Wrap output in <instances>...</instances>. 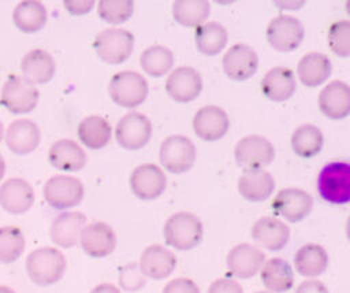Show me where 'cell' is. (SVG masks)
<instances>
[{"label": "cell", "mask_w": 350, "mask_h": 293, "mask_svg": "<svg viewBox=\"0 0 350 293\" xmlns=\"http://www.w3.org/2000/svg\"><path fill=\"white\" fill-rule=\"evenodd\" d=\"M221 62L226 75L232 81H246L252 78L258 67L256 51L246 44L232 45L226 51Z\"/></svg>", "instance_id": "cell-16"}, {"label": "cell", "mask_w": 350, "mask_h": 293, "mask_svg": "<svg viewBox=\"0 0 350 293\" xmlns=\"http://www.w3.org/2000/svg\"><path fill=\"white\" fill-rule=\"evenodd\" d=\"M291 148L299 157H313L320 153L323 148V133L321 130L310 123L301 125L291 134Z\"/></svg>", "instance_id": "cell-35"}, {"label": "cell", "mask_w": 350, "mask_h": 293, "mask_svg": "<svg viewBox=\"0 0 350 293\" xmlns=\"http://www.w3.org/2000/svg\"><path fill=\"white\" fill-rule=\"evenodd\" d=\"M48 19L46 8L41 1H21L12 11V22L23 33L31 34L41 30Z\"/></svg>", "instance_id": "cell-32"}, {"label": "cell", "mask_w": 350, "mask_h": 293, "mask_svg": "<svg viewBox=\"0 0 350 293\" xmlns=\"http://www.w3.org/2000/svg\"><path fill=\"white\" fill-rule=\"evenodd\" d=\"M264 262L265 255L262 251L247 242H242L231 248L226 259L230 272L241 279L254 277L261 270Z\"/></svg>", "instance_id": "cell-18"}, {"label": "cell", "mask_w": 350, "mask_h": 293, "mask_svg": "<svg viewBox=\"0 0 350 293\" xmlns=\"http://www.w3.org/2000/svg\"><path fill=\"white\" fill-rule=\"evenodd\" d=\"M254 293H271V292H268V290H260V292H254Z\"/></svg>", "instance_id": "cell-50"}, {"label": "cell", "mask_w": 350, "mask_h": 293, "mask_svg": "<svg viewBox=\"0 0 350 293\" xmlns=\"http://www.w3.org/2000/svg\"><path fill=\"white\" fill-rule=\"evenodd\" d=\"M48 160L51 166L60 171H79L86 166L88 157L85 151L74 141L62 138L55 141L48 151Z\"/></svg>", "instance_id": "cell-27"}, {"label": "cell", "mask_w": 350, "mask_h": 293, "mask_svg": "<svg viewBox=\"0 0 350 293\" xmlns=\"http://www.w3.org/2000/svg\"><path fill=\"white\" fill-rule=\"evenodd\" d=\"M163 235L168 246L178 251H190L202 241V222L191 212H176L165 220Z\"/></svg>", "instance_id": "cell-2"}, {"label": "cell", "mask_w": 350, "mask_h": 293, "mask_svg": "<svg viewBox=\"0 0 350 293\" xmlns=\"http://www.w3.org/2000/svg\"><path fill=\"white\" fill-rule=\"evenodd\" d=\"M38 96L40 93L34 85L21 75L11 74L1 88L0 103L10 112L22 115L29 114L36 108Z\"/></svg>", "instance_id": "cell-7"}, {"label": "cell", "mask_w": 350, "mask_h": 293, "mask_svg": "<svg viewBox=\"0 0 350 293\" xmlns=\"http://www.w3.org/2000/svg\"><path fill=\"white\" fill-rule=\"evenodd\" d=\"M134 11V1L131 0H101L98 1V16L109 25H120L129 21Z\"/></svg>", "instance_id": "cell-39"}, {"label": "cell", "mask_w": 350, "mask_h": 293, "mask_svg": "<svg viewBox=\"0 0 350 293\" xmlns=\"http://www.w3.org/2000/svg\"><path fill=\"white\" fill-rule=\"evenodd\" d=\"M227 38L226 27L215 21L205 22L194 30L196 47L205 56H215L221 52L227 44Z\"/></svg>", "instance_id": "cell-33"}, {"label": "cell", "mask_w": 350, "mask_h": 293, "mask_svg": "<svg viewBox=\"0 0 350 293\" xmlns=\"http://www.w3.org/2000/svg\"><path fill=\"white\" fill-rule=\"evenodd\" d=\"M139 64L144 73L160 78L172 68L174 53L164 45H150L141 53Z\"/></svg>", "instance_id": "cell-37"}, {"label": "cell", "mask_w": 350, "mask_h": 293, "mask_svg": "<svg viewBox=\"0 0 350 293\" xmlns=\"http://www.w3.org/2000/svg\"><path fill=\"white\" fill-rule=\"evenodd\" d=\"M66 10L71 14V15H85L88 12L92 11V8L94 7V1L92 0H85V1H74V0H66L64 3Z\"/></svg>", "instance_id": "cell-44"}, {"label": "cell", "mask_w": 350, "mask_h": 293, "mask_svg": "<svg viewBox=\"0 0 350 293\" xmlns=\"http://www.w3.org/2000/svg\"><path fill=\"white\" fill-rule=\"evenodd\" d=\"M320 197L329 204H347L350 201V166L346 162L325 164L317 178Z\"/></svg>", "instance_id": "cell-3"}, {"label": "cell", "mask_w": 350, "mask_h": 293, "mask_svg": "<svg viewBox=\"0 0 350 293\" xmlns=\"http://www.w3.org/2000/svg\"><path fill=\"white\" fill-rule=\"evenodd\" d=\"M41 141L38 126L30 119H16L5 130V145L16 155L31 153Z\"/></svg>", "instance_id": "cell-23"}, {"label": "cell", "mask_w": 350, "mask_h": 293, "mask_svg": "<svg viewBox=\"0 0 350 293\" xmlns=\"http://www.w3.org/2000/svg\"><path fill=\"white\" fill-rule=\"evenodd\" d=\"M3 134H4V126H3V123H1V120H0V141H1V138H3Z\"/></svg>", "instance_id": "cell-49"}, {"label": "cell", "mask_w": 350, "mask_h": 293, "mask_svg": "<svg viewBox=\"0 0 350 293\" xmlns=\"http://www.w3.org/2000/svg\"><path fill=\"white\" fill-rule=\"evenodd\" d=\"M93 48L107 64L126 62L134 48V36L126 29H104L96 34Z\"/></svg>", "instance_id": "cell-5"}, {"label": "cell", "mask_w": 350, "mask_h": 293, "mask_svg": "<svg viewBox=\"0 0 350 293\" xmlns=\"http://www.w3.org/2000/svg\"><path fill=\"white\" fill-rule=\"evenodd\" d=\"M295 293H329L327 286L319 279H308L298 285Z\"/></svg>", "instance_id": "cell-45"}, {"label": "cell", "mask_w": 350, "mask_h": 293, "mask_svg": "<svg viewBox=\"0 0 350 293\" xmlns=\"http://www.w3.org/2000/svg\"><path fill=\"white\" fill-rule=\"evenodd\" d=\"M79 242L88 256L101 259L113 252L116 246V234L105 222H92L82 229Z\"/></svg>", "instance_id": "cell-14"}, {"label": "cell", "mask_w": 350, "mask_h": 293, "mask_svg": "<svg viewBox=\"0 0 350 293\" xmlns=\"http://www.w3.org/2000/svg\"><path fill=\"white\" fill-rule=\"evenodd\" d=\"M22 77L31 85L48 84L56 71V63L53 56L41 48L29 51L21 62Z\"/></svg>", "instance_id": "cell-24"}, {"label": "cell", "mask_w": 350, "mask_h": 293, "mask_svg": "<svg viewBox=\"0 0 350 293\" xmlns=\"http://www.w3.org/2000/svg\"><path fill=\"white\" fill-rule=\"evenodd\" d=\"M262 285L271 293L288 292L294 285V274L291 266L282 257H272L264 262L260 270Z\"/></svg>", "instance_id": "cell-29"}, {"label": "cell", "mask_w": 350, "mask_h": 293, "mask_svg": "<svg viewBox=\"0 0 350 293\" xmlns=\"http://www.w3.org/2000/svg\"><path fill=\"white\" fill-rule=\"evenodd\" d=\"M34 203L31 185L22 178H10L0 186V207L11 215L27 212Z\"/></svg>", "instance_id": "cell-20"}, {"label": "cell", "mask_w": 350, "mask_h": 293, "mask_svg": "<svg viewBox=\"0 0 350 293\" xmlns=\"http://www.w3.org/2000/svg\"><path fill=\"white\" fill-rule=\"evenodd\" d=\"M305 36L302 23L290 15H278L267 26L265 37L268 44L279 52L297 49Z\"/></svg>", "instance_id": "cell-9"}, {"label": "cell", "mask_w": 350, "mask_h": 293, "mask_svg": "<svg viewBox=\"0 0 350 293\" xmlns=\"http://www.w3.org/2000/svg\"><path fill=\"white\" fill-rule=\"evenodd\" d=\"M228 129V115L217 105H205L193 118V130L202 141H217L227 134Z\"/></svg>", "instance_id": "cell-17"}, {"label": "cell", "mask_w": 350, "mask_h": 293, "mask_svg": "<svg viewBox=\"0 0 350 293\" xmlns=\"http://www.w3.org/2000/svg\"><path fill=\"white\" fill-rule=\"evenodd\" d=\"M273 189V177L265 170H246L238 179V190L247 201H264L272 194Z\"/></svg>", "instance_id": "cell-28"}, {"label": "cell", "mask_w": 350, "mask_h": 293, "mask_svg": "<svg viewBox=\"0 0 350 293\" xmlns=\"http://www.w3.org/2000/svg\"><path fill=\"white\" fill-rule=\"evenodd\" d=\"M78 138L89 149H101L111 140V126L100 115H90L78 125Z\"/></svg>", "instance_id": "cell-34"}, {"label": "cell", "mask_w": 350, "mask_h": 293, "mask_svg": "<svg viewBox=\"0 0 350 293\" xmlns=\"http://www.w3.org/2000/svg\"><path fill=\"white\" fill-rule=\"evenodd\" d=\"M86 226V216L79 211L59 214L51 223V241L60 248H72L78 244L82 229Z\"/></svg>", "instance_id": "cell-21"}, {"label": "cell", "mask_w": 350, "mask_h": 293, "mask_svg": "<svg viewBox=\"0 0 350 293\" xmlns=\"http://www.w3.org/2000/svg\"><path fill=\"white\" fill-rule=\"evenodd\" d=\"M66 267L64 255L53 246L37 248L26 259V271L30 281L44 288L59 282L66 272Z\"/></svg>", "instance_id": "cell-1"}, {"label": "cell", "mask_w": 350, "mask_h": 293, "mask_svg": "<svg viewBox=\"0 0 350 293\" xmlns=\"http://www.w3.org/2000/svg\"><path fill=\"white\" fill-rule=\"evenodd\" d=\"M260 88L267 99L276 103L286 101L294 94L297 89L295 75L288 67H272L262 77Z\"/></svg>", "instance_id": "cell-26"}, {"label": "cell", "mask_w": 350, "mask_h": 293, "mask_svg": "<svg viewBox=\"0 0 350 293\" xmlns=\"http://www.w3.org/2000/svg\"><path fill=\"white\" fill-rule=\"evenodd\" d=\"M4 174H5V162H4V159H3V156L0 155V181L3 179V177H4Z\"/></svg>", "instance_id": "cell-47"}, {"label": "cell", "mask_w": 350, "mask_h": 293, "mask_svg": "<svg viewBox=\"0 0 350 293\" xmlns=\"http://www.w3.org/2000/svg\"><path fill=\"white\" fill-rule=\"evenodd\" d=\"M90 293H122L120 289L112 283H100L97 286H94Z\"/></svg>", "instance_id": "cell-46"}, {"label": "cell", "mask_w": 350, "mask_h": 293, "mask_svg": "<svg viewBox=\"0 0 350 293\" xmlns=\"http://www.w3.org/2000/svg\"><path fill=\"white\" fill-rule=\"evenodd\" d=\"M328 253L319 244H305L294 255V267L297 272L306 278L321 275L328 267Z\"/></svg>", "instance_id": "cell-31"}, {"label": "cell", "mask_w": 350, "mask_h": 293, "mask_svg": "<svg viewBox=\"0 0 350 293\" xmlns=\"http://www.w3.org/2000/svg\"><path fill=\"white\" fill-rule=\"evenodd\" d=\"M208 293H243V289L231 278H219L211 283Z\"/></svg>", "instance_id": "cell-43"}, {"label": "cell", "mask_w": 350, "mask_h": 293, "mask_svg": "<svg viewBox=\"0 0 350 293\" xmlns=\"http://www.w3.org/2000/svg\"><path fill=\"white\" fill-rule=\"evenodd\" d=\"M45 201L56 209L78 205L83 199V185L71 175H53L44 185Z\"/></svg>", "instance_id": "cell-10"}, {"label": "cell", "mask_w": 350, "mask_h": 293, "mask_svg": "<svg viewBox=\"0 0 350 293\" xmlns=\"http://www.w3.org/2000/svg\"><path fill=\"white\" fill-rule=\"evenodd\" d=\"M331 60L320 52H309L304 55L297 66L299 81L309 88H316L324 84L331 75Z\"/></svg>", "instance_id": "cell-30"}, {"label": "cell", "mask_w": 350, "mask_h": 293, "mask_svg": "<svg viewBox=\"0 0 350 293\" xmlns=\"http://www.w3.org/2000/svg\"><path fill=\"white\" fill-rule=\"evenodd\" d=\"M152 136V122L141 112H129L123 115L115 127L118 144L129 151L144 148Z\"/></svg>", "instance_id": "cell-11"}, {"label": "cell", "mask_w": 350, "mask_h": 293, "mask_svg": "<svg viewBox=\"0 0 350 293\" xmlns=\"http://www.w3.org/2000/svg\"><path fill=\"white\" fill-rule=\"evenodd\" d=\"M0 293H16L14 289H11L10 286L5 285H0Z\"/></svg>", "instance_id": "cell-48"}, {"label": "cell", "mask_w": 350, "mask_h": 293, "mask_svg": "<svg viewBox=\"0 0 350 293\" xmlns=\"http://www.w3.org/2000/svg\"><path fill=\"white\" fill-rule=\"evenodd\" d=\"M159 159L161 166L172 174H183L189 171L196 162V146L189 137L174 134L160 145Z\"/></svg>", "instance_id": "cell-6"}, {"label": "cell", "mask_w": 350, "mask_h": 293, "mask_svg": "<svg viewBox=\"0 0 350 293\" xmlns=\"http://www.w3.org/2000/svg\"><path fill=\"white\" fill-rule=\"evenodd\" d=\"M235 162L245 171L262 170L275 159V148L269 140L262 136L250 134L241 138L234 149Z\"/></svg>", "instance_id": "cell-8"}, {"label": "cell", "mask_w": 350, "mask_h": 293, "mask_svg": "<svg viewBox=\"0 0 350 293\" xmlns=\"http://www.w3.org/2000/svg\"><path fill=\"white\" fill-rule=\"evenodd\" d=\"M328 45L336 56H350V22L347 19L336 21L329 26Z\"/></svg>", "instance_id": "cell-40"}, {"label": "cell", "mask_w": 350, "mask_h": 293, "mask_svg": "<svg viewBox=\"0 0 350 293\" xmlns=\"http://www.w3.org/2000/svg\"><path fill=\"white\" fill-rule=\"evenodd\" d=\"M119 283L124 290H138L145 285V277L141 274L139 268L133 266H126L120 271Z\"/></svg>", "instance_id": "cell-41"}, {"label": "cell", "mask_w": 350, "mask_h": 293, "mask_svg": "<svg viewBox=\"0 0 350 293\" xmlns=\"http://www.w3.org/2000/svg\"><path fill=\"white\" fill-rule=\"evenodd\" d=\"M211 4L206 0H178L172 4L174 19L186 27H198L209 16Z\"/></svg>", "instance_id": "cell-36"}, {"label": "cell", "mask_w": 350, "mask_h": 293, "mask_svg": "<svg viewBox=\"0 0 350 293\" xmlns=\"http://www.w3.org/2000/svg\"><path fill=\"white\" fill-rule=\"evenodd\" d=\"M25 237L16 226L0 227V263L11 264L16 262L25 251Z\"/></svg>", "instance_id": "cell-38"}, {"label": "cell", "mask_w": 350, "mask_h": 293, "mask_svg": "<svg viewBox=\"0 0 350 293\" xmlns=\"http://www.w3.org/2000/svg\"><path fill=\"white\" fill-rule=\"evenodd\" d=\"M201 90L202 78L193 67H178L165 81V92L176 103H190L200 96Z\"/></svg>", "instance_id": "cell-15"}, {"label": "cell", "mask_w": 350, "mask_h": 293, "mask_svg": "<svg viewBox=\"0 0 350 293\" xmlns=\"http://www.w3.org/2000/svg\"><path fill=\"white\" fill-rule=\"evenodd\" d=\"M167 185L163 170L153 163L135 167L130 175V189L141 200H154L161 196Z\"/></svg>", "instance_id": "cell-13"}, {"label": "cell", "mask_w": 350, "mask_h": 293, "mask_svg": "<svg viewBox=\"0 0 350 293\" xmlns=\"http://www.w3.org/2000/svg\"><path fill=\"white\" fill-rule=\"evenodd\" d=\"M312 208V196L298 188L280 189L272 201L273 212L291 223L304 220L306 216H309Z\"/></svg>", "instance_id": "cell-12"}, {"label": "cell", "mask_w": 350, "mask_h": 293, "mask_svg": "<svg viewBox=\"0 0 350 293\" xmlns=\"http://www.w3.org/2000/svg\"><path fill=\"white\" fill-rule=\"evenodd\" d=\"M108 92L112 101L119 107L134 108L145 101L149 88L139 73L124 70L111 78Z\"/></svg>", "instance_id": "cell-4"}, {"label": "cell", "mask_w": 350, "mask_h": 293, "mask_svg": "<svg viewBox=\"0 0 350 293\" xmlns=\"http://www.w3.org/2000/svg\"><path fill=\"white\" fill-rule=\"evenodd\" d=\"M176 267V257L168 248L153 244L146 246L139 257V271L144 277L160 281L170 277Z\"/></svg>", "instance_id": "cell-19"}, {"label": "cell", "mask_w": 350, "mask_h": 293, "mask_svg": "<svg viewBox=\"0 0 350 293\" xmlns=\"http://www.w3.org/2000/svg\"><path fill=\"white\" fill-rule=\"evenodd\" d=\"M252 237L268 251H280L290 240V229L278 218L262 216L254 222Z\"/></svg>", "instance_id": "cell-25"}, {"label": "cell", "mask_w": 350, "mask_h": 293, "mask_svg": "<svg viewBox=\"0 0 350 293\" xmlns=\"http://www.w3.org/2000/svg\"><path fill=\"white\" fill-rule=\"evenodd\" d=\"M161 293H201L197 283L190 278H175L170 281Z\"/></svg>", "instance_id": "cell-42"}, {"label": "cell", "mask_w": 350, "mask_h": 293, "mask_svg": "<svg viewBox=\"0 0 350 293\" xmlns=\"http://www.w3.org/2000/svg\"><path fill=\"white\" fill-rule=\"evenodd\" d=\"M319 108L329 119H343L350 114V89L343 81H331L319 93Z\"/></svg>", "instance_id": "cell-22"}]
</instances>
